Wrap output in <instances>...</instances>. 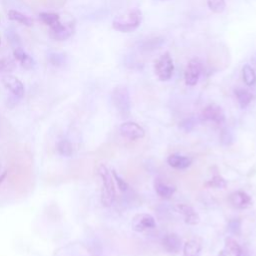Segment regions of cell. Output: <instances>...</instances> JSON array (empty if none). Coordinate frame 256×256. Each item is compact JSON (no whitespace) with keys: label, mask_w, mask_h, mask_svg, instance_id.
Here are the masks:
<instances>
[{"label":"cell","mask_w":256,"mask_h":256,"mask_svg":"<svg viewBox=\"0 0 256 256\" xmlns=\"http://www.w3.org/2000/svg\"><path fill=\"white\" fill-rule=\"evenodd\" d=\"M156 227L155 219L148 213H139L133 216L131 221V228L135 232H144Z\"/></svg>","instance_id":"obj_6"},{"label":"cell","mask_w":256,"mask_h":256,"mask_svg":"<svg viewBox=\"0 0 256 256\" xmlns=\"http://www.w3.org/2000/svg\"><path fill=\"white\" fill-rule=\"evenodd\" d=\"M195 120L193 118H187V119H184L181 123H180V128L182 130H184L185 132H190L194 129L195 127Z\"/></svg>","instance_id":"obj_32"},{"label":"cell","mask_w":256,"mask_h":256,"mask_svg":"<svg viewBox=\"0 0 256 256\" xmlns=\"http://www.w3.org/2000/svg\"><path fill=\"white\" fill-rule=\"evenodd\" d=\"M141 23V11L138 9H133L125 15L116 17L112 22V27L114 30L129 33L136 30Z\"/></svg>","instance_id":"obj_2"},{"label":"cell","mask_w":256,"mask_h":256,"mask_svg":"<svg viewBox=\"0 0 256 256\" xmlns=\"http://www.w3.org/2000/svg\"><path fill=\"white\" fill-rule=\"evenodd\" d=\"M13 55L16 60H18L21 64V66L25 69H31L34 67L35 62L34 59L29 56L21 47L13 49Z\"/></svg>","instance_id":"obj_17"},{"label":"cell","mask_w":256,"mask_h":256,"mask_svg":"<svg viewBox=\"0 0 256 256\" xmlns=\"http://www.w3.org/2000/svg\"><path fill=\"white\" fill-rule=\"evenodd\" d=\"M233 134L230 132L229 129L227 128H224L222 131H221V134H220V142L225 145V146H228V145H231L233 143Z\"/></svg>","instance_id":"obj_29"},{"label":"cell","mask_w":256,"mask_h":256,"mask_svg":"<svg viewBox=\"0 0 256 256\" xmlns=\"http://www.w3.org/2000/svg\"><path fill=\"white\" fill-rule=\"evenodd\" d=\"M111 173H112V176H113V179H114V181L116 182V184H117V187L120 189V191H122V192H124V191H126L127 189H128V184H127V182L126 181H124L117 173H116V171H114V170H112L111 171Z\"/></svg>","instance_id":"obj_31"},{"label":"cell","mask_w":256,"mask_h":256,"mask_svg":"<svg viewBox=\"0 0 256 256\" xmlns=\"http://www.w3.org/2000/svg\"><path fill=\"white\" fill-rule=\"evenodd\" d=\"M242 75H243V80L246 85L252 86L256 83V74L254 69L249 66V65H244L242 68Z\"/></svg>","instance_id":"obj_22"},{"label":"cell","mask_w":256,"mask_h":256,"mask_svg":"<svg viewBox=\"0 0 256 256\" xmlns=\"http://www.w3.org/2000/svg\"><path fill=\"white\" fill-rule=\"evenodd\" d=\"M120 134L129 140L141 139L145 135L144 129L135 122H124L119 127Z\"/></svg>","instance_id":"obj_9"},{"label":"cell","mask_w":256,"mask_h":256,"mask_svg":"<svg viewBox=\"0 0 256 256\" xmlns=\"http://www.w3.org/2000/svg\"><path fill=\"white\" fill-rule=\"evenodd\" d=\"M48 61L56 67H60L66 63V56L62 53H51L48 56Z\"/></svg>","instance_id":"obj_27"},{"label":"cell","mask_w":256,"mask_h":256,"mask_svg":"<svg viewBox=\"0 0 256 256\" xmlns=\"http://www.w3.org/2000/svg\"><path fill=\"white\" fill-rule=\"evenodd\" d=\"M174 209L176 210V212L183 215L184 222L186 224L197 225L200 222V216L192 206L184 203H179L175 205Z\"/></svg>","instance_id":"obj_10"},{"label":"cell","mask_w":256,"mask_h":256,"mask_svg":"<svg viewBox=\"0 0 256 256\" xmlns=\"http://www.w3.org/2000/svg\"><path fill=\"white\" fill-rule=\"evenodd\" d=\"M204 186L208 188H214V189H224L227 186V182L222 176L215 174L210 180L205 182Z\"/></svg>","instance_id":"obj_21"},{"label":"cell","mask_w":256,"mask_h":256,"mask_svg":"<svg viewBox=\"0 0 256 256\" xmlns=\"http://www.w3.org/2000/svg\"><path fill=\"white\" fill-rule=\"evenodd\" d=\"M167 163L175 169H186L192 164V159L179 154H171L167 158Z\"/></svg>","instance_id":"obj_16"},{"label":"cell","mask_w":256,"mask_h":256,"mask_svg":"<svg viewBox=\"0 0 256 256\" xmlns=\"http://www.w3.org/2000/svg\"><path fill=\"white\" fill-rule=\"evenodd\" d=\"M228 201L236 209H247L252 205L251 197L244 191L232 192L228 197Z\"/></svg>","instance_id":"obj_12"},{"label":"cell","mask_w":256,"mask_h":256,"mask_svg":"<svg viewBox=\"0 0 256 256\" xmlns=\"http://www.w3.org/2000/svg\"><path fill=\"white\" fill-rule=\"evenodd\" d=\"M8 18L12 21L18 22V23L23 24L25 26H32V24H33V21H32L31 18H29L28 16H26V15H24L21 12L16 11V10H9L8 11Z\"/></svg>","instance_id":"obj_20"},{"label":"cell","mask_w":256,"mask_h":256,"mask_svg":"<svg viewBox=\"0 0 256 256\" xmlns=\"http://www.w3.org/2000/svg\"><path fill=\"white\" fill-rule=\"evenodd\" d=\"M201 118L205 121H211L216 124H223L225 122V114L222 108L217 104H209L201 112Z\"/></svg>","instance_id":"obj_8"},{"label":"cell","mask_w":256,"mask_h":256,"mask_svg":"<svg viewBox=\"0 0 256 256\" xmlns=\"http://www.w3.org/2000/svg\"><path fill=\"white\" fill-rule=\"evenodd\" d=\"M39 19L49 27L60 21V17L56 13H50V12H42L39 14Z\"/></svg>","instance_id":"obj_25"},{"label":"cell","mask_w":256,"mask_h":256,"mask_svg":"<svg viewBox=\"0 0 256 256\" xmlns=\"http://www.w3.org/2000/svg\"><path fill=\"white\" fill-rule=\"evenodd\" d=\"M202 240L199 237H194L188 240L183 246L184 256H199L202 250Z\"/></svg>","instance_id":"obj_15"},{"label":"cell","mask_w":256,"mask_h":256,"mask_svg":"<svg viewBox=\"0 0 256 256\" xmlns=\"http://www.w3.org/2000/svg\"><path fill=\"white\" fill-rule=\"evenodd\" d=\"M234 94L241 108H246L253 99L252 93H250L248 90L243 88H236L234 90Z\"/></svg>","instance_id":"obj_18"},{"label":"cell","mask_w":256,"mask_h":256,"mask_svg":"<svg viewBox=\"0 0 256 256\" xmlns=\"http://www.w3.org/2000/svg\"><path fill=\"white\" fill-rule=\"evenodd\" d=\"M6 176H7V171H4L1 175H0V184L5 180V178H6Z\"/></svg>","instance_id":"obj_34"},{"label":"cell","mask_w":256,"mask_h":256,"mask_svg":"<svg viewBox=\"0 0 256 256\" xmlns=\"http://www.w3.org/2000/svg\"><path fill=\"white\" fill-rule=\"evenodd\" d=\"M111 100H112L113 106L116 108L118 113L122 117L127 118L130 114V108H131L130 94H129L128 88L123 85L115 87L111 94Z\"/></svg>","instance_id":"obj_3"},{"label":"cell","mask_w":256,"mask_h":256,"mask_svg":"<svg viewBox=\"0 0 256 256\" xmlns=\"http://www.w3.org/2000/svg\"><path fill=\"white\" fill-rule=\"evenodd\" d=\"M2 83L15 97L22 98L24 96V85L17 77L7 74L2 77Z\"/></svg>","instance_id":"obj_11"},{"label":"cell","mask_w":256,"mask_h":256,"mask_svg":"<svg viewBox=\"0 0 256 256\" xmlns=\"http://www.w3.org/2000/svg\"><path fill=\"white\" fill-rule=\"evenodd\" d=\"M75 31V25L73 22L61 23L58 21L54 25L49 27V36L50 38L57 41H64L70 38Z\"/></svg>","instance_id":"obj_5"},{"label":"cell","mask_w":256,"mask_h":256,"mask_svg":"<svg viewBox=\"0 0 256 256\" xmlns=\"http://www.w3.org/2000/svg\"><path fill=\"white\" fill-rule=\"evenodd\" d=\"M97 174L101 179V203L104 207H110L116 196L115 184L112 173L108 170V168L104 164H99L97 166Z\"/></svg>","instance_id":"obj_1"},{"label":"cell","mask_w":256,"mask_h":256,"mask_svg":"<svg viewBox=\"0 0 256 256\" xmlns=\"http://www.w3.org/2000/svg\"><path fill=\"white\" fill-rule=\"evenodd\" d=\"M5 37L6 39L9 41L11 47L13 49L21 47V39L19 37V35L17 34V32L12 29V28H8L5 30Z\"/></svg>","instance_id":"obj_24"},{"label":"cell","mask_w":256,"mask_h":256,"mask_svg":"<svg viewBox=\"0 0 256 256\" xmlns=\"http://www.w3.org/2000/svg\"><path fill=\"white\" fill-rule=\"evenodd\" d=\"M0 44H1V39H0Z\"/></svg>","instance_id":"obj_35"},{"label":"cell","mask_w":256,"mask_h":256,"mask_svg":"<svg viewBox=\"0 0 256 256\" xmlns=\"http://www.w3.org/2000/svg\"><path fill=\"white\" fill-rule=\"evenodd\" d=\"M182 246L181 238L176 233L166 234L162 239V247L169 254H177Z\"/></svg>","instance_id":"obj_13"},{"label":"cell","mask_w":256,"mask_h":256,"mask_svg":"<svg viewBox=\"0 0 256 256\" xmlns=\"http://www.w3.org/2000/svg\"><path fill=\"white\" fill-rule=\"evenodd\" d=\"M14 68V62L10 59L4 58L0 60V72L1 71H11Z\"/></svg>","instance_id":"obj_33"},{"label":"cell","mask_w":256,"mask_h":256,"mask_svg":"<svg viewBox=\"0 0 256 256\" xmlns=\"http://www.w3.org/2000/svg\"><path fill=\"white\" fill-rule=\"evenodd\" d=\"M209 9L214 13H222L226 8L225 0H207Z\"/></svg>","instance_id":"obj_26"},{"label":"cell","mask_w":256,"mask_h":256,"mask_svg":"<svg viewBox=\"0 0 256 256\" xmlns=\"http://www.w3.org/2000/svg\"><path fill=\"white\" fill-rule=\"evenodd\" d=\"M228 230L235 235H239L241 232V221L239 219H231L228 222Z\"/></svg>","instance_id":"obj_30"},{"label":"cell","mask_w":256,"mask_h":256,"mask_svg":"<svg viewBox=\"0 0 256 256\" xmlns=\"http://www.w3.org/2000/svg\"><path fill=\"white\" fill-rule=\"evenodd\" d=\"M155 191L156 193L164 199H169L176 191V188L174 186H170L167 185L163 182L160 181H156L155 182Z\"/></svg>","instance_id":"obj_19"},{"label":"cell","mask_w":256,"mask_h":256,"mask_svg":"<svg viewBox=\"0 0 256 256\" xmlns=\"http://www.w3.org/2000/svg\"><path fill=\"white\" fill-rule=\"evenodd\" d=\"M163 43H164V39L163 38L155 37V38H152V39H149V40L145 41L143 43L142 47L145 50H153V49H156V48L160 47Z\"/></svg>","instance_id":"obj_28"},{"label":"cell","mask_w":256,"mask_h":256,"mask_svg":"<svg viewBox=\"0 0 256 256\" xmlns=\"http://www.w3.org/2000/svg\"><path fill=\"white\" fill-rule=\"evenodd\" d=\"M218 256H242V249L238 242L233 238H227L223 249L219 252Z\"/></svg>","instance_id":"obj_14"},{"label":"cell","mask_w":256,"mask_h":256,"mask_svg":"<svg viewBox=\"0 0 256 256\" xmlns=\"http://www.w3.org/2000/svg\"><path fill=\"white\" fill-rule=\"evenodd\" d=\"M174 65L168 52L162 54L154 64V71L160 81H167L172 77Z\"/></svg>","instance_id":"obj_4"},{"label":"cell","mask_w":256,"mask_h":256,"mask_svg":"<svg viewBox=\"0 0 256 256\" xmlns=\"http://www.w3.org/2000/svg\"><path fill=\"white\" fill-rule=\"evenodd\" d=\"M203 65L199 59H191L185 69L184 79L185 83L189 86H194L198 82L200 74L202 72Z\"/></svg>","instance_id":"obj_7"},{"label":"cell","mask_w":256,"mask_h":256,"mask_svg":"<svg viewBox=\"0 0 256 256\" xmlns=\"http://www.w3.org/2000/svg\"><path fill=\"white\" fill-rule=\"evenodd\" d=\"M57 151L60 155L69 157L73 153V146L67 139H62L57 143Z\"/></svg>","instance_id":"obj_23"}]
</instances>
